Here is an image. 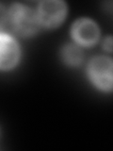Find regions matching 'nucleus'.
Instances as JSON below:
<instances>
[{
	"label": "nucleus",
	"instance_id": "nucleus-5",
	"mask_svg": "<svg viewBox=\"0 0 113 151\" xmlns=\"http://www.w3.org/2000/svg\"><path fill=\"white\" fill-rule=\"evenodd\" d=\"M19 59L20 48L17 42L9 35L0 33V69H12Z\"/></svg>",
	"mask_w": 113,
	"mask_h": 151
},
{
	"label": "nucleus",
	"instance_id": "nucleus-8",
	"mask_svg": "<svg viewBox=\"0 0 113 151\" xmlns=\"http://www.w3.org/2000/svg\"><path fill=\"white\" fill-rule=\"evenodd\" d=\"M104 48H105L107 52L112 51V38L107 37V39L104 41Z\"/></svg>",
	"mask_w": 113,
	"mask_h": 151
},
{
	"label": "nucleus",
	"instance_id": "nucleus-2",
	"mask_svg": "<svg viewBox=\"0 0 113 151\" xmlns=\"http://www.w3.org/2000/svg\"><path fill=\"white\" fill-rule=\"evenodd\" d=\"M112 60L99 56L93 58L88 66V74L92 82L102 91L112 90Z\"/></svg>",
	"mask_w": 113,
	"mask_h": 151
},
{
	"label": "nucleus",
	"instance_id": "nucleus-1",
	"mask_svg": "<svg viewBox=\"0 0 113 151\" xmlns=\"http://www.w3.org/2000/svg\"><path fill=\"white\" fill-rule=\"evenodd\" d=\"M8 22L14 32L25 37L36 33L41 26L37 12L29 7L18 3L12 5L8 12Z\"/></svg>",
	"mask_w": 113,
	"mask_h": 151
},
{
	"label": "nucleus",
	"instance_id": "nucleus-6",
	"mask_svg": "<svg viewBox=\"0 0 113 151\" xmlns=\"http://www.w3.org/2000/svg\"><path fill=\"white\" fill-rule=\"evenodd\" d=\"M61 58L67 65L78 66L83 61L84 55L77 45H67L61 50Z\"/></svg>",
	"mask_w": 113,
	"mask_h": 151
},
{
	"label": "nucleus",
	"instance_id": "nucleus-4",
	"mask_svg": "<svg viewBox=\"0 0 113 151\" xmlns=\"http://www.w3.org/2000/svg\"><path fill=\"white\" fill-rule=\"evenodd\" d=\"M100 31L95 22L89 18H81L74 22L72 27V36L80 45L91 46L96 44Z\"/></svg>",
	"mask_w": 113,
	"mask_h": 151
},
{
	"label": "nucleus",
	"instance_id": "nucleus-3",
	"mask_svg": "<svg viewBox=\"0 0 113 151\" xmlns=\"http://www.w3.org/2000/svg\"><path fill=\"white\" fill-rule=\"evenodd\" d=\"M67 13V6L63 1L48 0L40 3L38 17L40 24L49 28L58 27L62 24Z\"/></svg>",
	"mask_w": 113,
	"mask_h": 151
},
{
	"label": "nucleus",
	"instance_id": "nucleus-7",
	"mask_svg": "<svg viewBox=\"0 0 113 151\" xmlns=\"http://www.w3.org/2000/svg\"><path fill=\"white\" fill-rule=\"evenodd\" d=\"M8 22V12L3 5L0 4V29Z\"/></svg>",
	"mask_w": 113,
	"mask_h": 151
}]
</instances>
